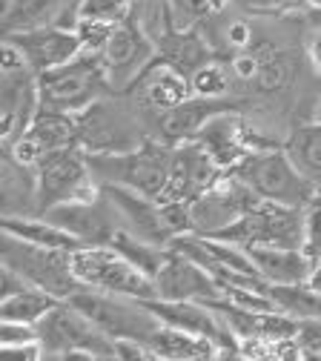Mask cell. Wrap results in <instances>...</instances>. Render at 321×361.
Returning <instances> with one entry per match:
<instances>
[{
  "label": "cell",
  "mask_w": 321,
  "mask_h": 361,
  "mask_svg": "<svg viewBox=\"0 0 321 361\" xmlns=\"http://www.w3.org/2000/svg\"><path fill=\"white\" fill-rule=\"evenodd\" d=\"M318 123H321V106H318Z\"/></svg>",
  "instance_id": "db71d44e"
},
{
  "label": "cell",
  "mask_w": 321,
  "mask_h": 361,
  "mask_svg": "<svg viewBox=\"0 0 321 361\" xmlns=\"http://www.w3.org/2000/svg\"><path fill=\"white\" fill-rule=\"evenodd\" d=\"M107 86H109V78H107L104 58L92 52H80L69 63L37 75L40 109H55L69 115L80 112L83 106L95 104Z\"/></svg>",
  "instance_id": "277c9868"
},
{
  "label": "cell",
  "mask_w": 321,
  "mask_h": 361,
  "mask_svg": "<svg viewBox=\"0 0 321 361\" xmlns=\"http://www.w3.org/2000/svg\"><path fill=\"white\" fill-rule=\"evenodd\" d=\"M172 152L175 144L144 141L121 152H86V161L92 175L101 178L104 184H121L150 198H161L172 166Z\"/></svg>",
  "instance_id": "6da1fadb"
},
{
  "label": "cell",
  "mask_w": 321,
  "mask_h": 361,
  "mask_svg": "<svg viewBox=\"0 0 321 361\" xmlns=\"http://www.w3.org/2000/svg\"><path fill=\"white\" fill-rule=\"evenodd\" d=\"M23 135L40 147L43 155H49L55 149H66V147H78V126L69 112L40 109Z\"/></svg>",
  "instance_id": "d4e9b609"
},
{
  "label": "cell",
  "mask_w": 321,
  "mask_h": 361,
  "mask_svg": "<svg viewBox=\"0 0 321 361\" xmlns=\"http://www.w3.org/2000/svg\"><path fill=\"white\" fill-rule=\"evenodd\" d=\"M109 247H115L126 261H132L141 273H147L150 279H155L161 273V267L166 261V247L155 244V241H147L141 235L129 233L126 227H118L109 238Z\"/></svg>",
  "instance_id": "484cf974"
},
{
  "label": "cell",
  "mask_w": 321,
  "mask_h": 361,
  "mask_svg": "<svg viewBox=\"0 0 321 361\" xmlns=\"http://www.w3.org/2000/svg\"><path fill=\"white\" fill-rule=\"evenodd\" d=\"M104 195L112 201V207L118 209L123 227L135 235H141L147 241H155L161 247H166L172 241V235L166 233L164 221H161V201L158 198H150L138 190H129V187H121V184H104L101 187Z\"/></svg>",
  "instance_id": "e0dca14e"
},
{
  "label": "cell",
  "mask_w": 321,
  "mask_h": 361,
  "mask_svg": "<svg viewBox=\"0 0 321 361\" xmlns=\"http://www.w3.org/2000/svg\"><path fill=\"white\" fill-rule=\"evenodd\" d=\"M0 258H4V267L15 269V273L23 276L32 287H40V290L52 293L63 301L69 295H75L78 290H83V284L72 273V252L69 250L40 247V244H32V241H23V238L4 233Z\"/></svg>",
  "instance_id": "8992f818"
},
{
  "label": "cell",
  "mask_w": 321,
  "mask_h": 361,
  "mask_svg": "<svg viewBox=\"0 0 321 361\" xmlns=\"http://www.w3.org/2000/svg\"><path fill=\"white\" fill-rule=\"evenodd\" d=\"M193 83V95L201 98H224L229 89V78L218 63H201L195 72H190Z\"/></svg>",
  "instance_id": "d6a6232c"
},
{
  "label": "cell",
  "mask_w": 321,
  "mask_h": 361,
  "mask_svg": "<svg viewBox=\"0 0 321 361\" xmlns=\"http://www.w3.org/2000/svg\"><path fill=\"white\" fill-rule=\"evenodd\" d=\"M310 61H313V69L321 75V32H315L313 35V40H310Z\"/></svg>",
  "instance_id": "7dc6e473"
},
{
  "label": "cell",
  "mask_w": 321,
  "mask_h": 361,
  "mask_svg": "<svg viewBox=\"0 0 321 361\" xmlns=\"http://www.w3.org/2000/svg\"><path fill=\"white\" fill-rule=\"evenodd\" d=\"M178 4V9H183L187 15H204V12H210L207 9V0H175Z\"/></svg>",
  "instance_id": "c3c4849f"
},
{
  "label": "cell",
  "mask_w": 321,
  "mask_h": 361,
  "mask_svg": "<svg viewBox=\"0 0 321 361\" xmlns=\"http://www.w3.org/2000/svg\"><path fill=\"white\" fill-rule=\"evenodd\" d=\"M86 152L80 147H66L43 155L35 166V207L40 212H49L61 204H95L101 201L104 190L92 180Z\"/></svg>",
  "instance_id": "3957f363"
},
{
  "label": "cell",
  "mask_w": 321,
  "mask_h": 361,
  "mask_svg": "<svg viewBox=\"0 0 321 361\" xmlns=\"http://www.w3.org/2000/svg\"><path fill=\"white\" fill-rule=\"evenodd\" d=\"M158 47H161V58L172 61L183 72H195L207 61V47L190 32H172L158 43Z\"/></svg>",
  "instance_id": "4dcf8cb0"
},
{
  "label": "cell",
  "mask_w": 321,
  "mask_h": 361,
  "mask_svg": "<svg viewBox=\"0 0 321 361\" xmlns=\"http://www.w3.org/2000/svg\"><path fill=\"white\" fill-rule=\"evenodd\" d=\"M304 284H307L310 290H315V293L321 295V261H315V264H313V269H310V273H307Z\"/></svg>",
  "instance_id": "681fc988"
},
{
  "label": "cell",
  "mask_w": 321,
  "mask_h": 361,
  "mask_svg": "<svg viewBox=\"0 0 321 361\" xmlns=\"http://www.w3.org/2000/svg\"><path fill=\"white\" fill-rule=\"evenodd\" d=\"M296 341L304 358H321V315L318 319H298Z\"/></svg>",
  "instance_id": "74e56055"
},
{
  "label": "cell",
  "mask_w": 321,
  "mask_h": 361,
  "mask_svg": "<svg viewBox=\"0 0 321 361\" xmlns=\"http://www.w3.org/2000/svg\"><path fill=\"white\" fill-rule=\"evenodd\" d=\"M238 358H272V338L264 336L238 338Z\"/></svg>",
  "instance_id": "b9f144b4"
},
{
  "label": "cell",
  "mask_w": 321,
  "mask_h": 361,
  "mask_svg": "<svg viewBox=\"0 0 321 361\" xmlns=\"http://www.w3.org/2000/svg\"><path fill=\"white\" fill-rule=\"evenodd\" d=\"M301 250L310 258L321 255V190L304 207V241H301Z\"/></svg>",
  "instance_id": "836d02e7"
},
{
  "label": "cell",
  "mask_w": 321,
  "mask_h": 361,
  "mask_svg": "<svg viewBox=\"0 0 321 361\" xmlns=\"http://www.w3.org/2000/svg\"><path fill=\"white\" fill-rule=\"evenodd\" d=\"M132 89L141 95V101L147 106H152L158 112H169L187 98H193L190 75L183 69H178L166 58H152L150 66L132 83Z\"/></svg>",
  "instance_id": "d6986e66"
},
{
  "label": "cell",
  "mask_w": 321,
  "mask_h": 361,
  "mask_svg": "<svg viewBox=\"0 0 321 361\" xmlns=\"http://www.w3.org/2000/svg\"><path fill=\"white\" fill-rule=\"evenodd\" d=\"M37 112H40L37 75L32 69L0 75V141H4V147H12L20 138Z\"/></svg>",
  "instance_id": "5bb4252c"
},
{
  "label": "cell",
  "mask_w": 321,
  "mask_h": 361,
  "mask_svg": "<svg viewBox=\"0 0 321 361\" xmlns=\"http://www.w3.org/2000/svg\"><path fill=\"white\" fill-rule=\"evenodd\" d=\"M112 215H118V209L112 207V201L107 195H101V201H95V204H61V207H52L49 212H43V218L55 221L58 227H63L75 238H80L83 247L109 244L112 233L118 230L112 224Z\"/></svg>",
  "instance_id": "ac0fdd59"
},
{
  "label": "cell",
  "mask_w": 321,
  "mask_h": 361,
  "mask_svg": "<svg viewBox=\"0 0 321 361\" xmlns=\"http://www.w3.org/2000/svg\"><path fill=\"white\" fill-rule=\"evenodd\" d=\"M132 4H135V0H83L80 15L104 18V20L121 23V20H129V15H132Z\"/></svg>",
  "instance_id": "8d00e7d4"
},
{
  "label": "cell",
  "mask_w": 321,
  "mask_h": 361,
  "mask_svg": "<svg viewBox=\"0 0 321 361\" xmlns=\"http://www.w3.org/2000/svg\"><path fill=\"white\" fill-rule=\"evenodd\" d=\"M66 301L72 307H78L92 324L101 327L112 338L115 336H132V338L147 341L161 327V322L138 298L112 295V293L83 287L75 295H69Z\"/></svg>",
  "instance_id": "9c48e42d"
},
{
  "label": "cell",
  "mask_w": 321,
  "mask_h": 361,
  "mask_svg": "<svg viewBox=\"0 0 321 361\" xmlns=\"http://www.w3.org/2000/svg\"><path fill=\"white\" fill-rule=\"evenodd\" d=\"M258 269V276L269 284H298L307 279L315 258H310L301 247L284 244H250L244 247Z\"/></svg>",
  "instance_id": "7402d4cb"
},
{
  "label": "cell",
  "mask_w": 321,
  "mask_h": 361,
  "mask_svg": "<svg viewBox=\"0 0 321 361\" xmlns=\"http://www.w3.org/2000/svg\"><path fill=\"white\" fill-rule=\"evenodd\" d=\"M221 172L224 169L215 164V158L201 144L195 141L175 144L169 178L158 201H193L195 195H201L204 190L215 184Z\"/></svg>",
  "instance_id": "4fadbf2b"
},
{
  "label": "cell",
  "mask_w": 321,
  "mask_h": 361,
  "mask_svg": "<svg viewBox=\"0 0 321 361\" xmlns=\"http://www.w3.org/2000/svg\"><path fill=\"white\" fill-rule=\"evenodd\" d=\"M244 184L261 198L287 207H307L318 187L293 164L284 149H250L233 169Z\"/></svg>",
  "instance_id": "7a4b0ae2"
},
{
  "label": "cell",
  "mask_w": 321,
  "mask_h": 361,
  "mask_svg": "<svg viewBox=\"0 0 321 361\" xmlns=\"http://www.w3.org/2000/svg\"><path fill=\"white\" fill-rule=\"evenodd\" d=\"M195 144H201L221 169H233L253 147H250V138L244 132V121L236 115V112H224V115H215L210 123H204L195 138H190Z\"/></svg>",
  "instance_id": "44dd1931"
},
{
  "label": "cell",
  "mask_w": 321,
  "mask_h": 361,
  "mask_svg": "<svg viewBox=\"0 0 321 361\" xmlns=\"http://www.w3.org/2000/svg\"><path fill=\"white\" fill-rule=\"evenodd\" d=\"M307 6L310 9H321V0H307Z\"/></svg>",
  "instance_id": "816d5d0a"
},
{
  "label": "cell",
  "mask_w": 321,
  "mask_h": 361,
  "mask_svg": "<svg viewBox=\"0 0 321 361\" xmlns=\"http://www.w3.org/2000/svg\"><path fill=\"white\" fill-rule=\"evenodd\" d=\"M212 238L233 241V244H241V247H250V244L301 247V241H304V207L258 201L236 224H229L226 230H221Z\"/></svg>",
  "instance_id": "ba28073f"
},
{
  "label": "cell",
  "mask_w": 321,
  "mask_h": 361,
  "mask_svg": "<svg viewBox=\"0 0 321 361\" xmlns=\"http://www.w3.org/2000/svg\"><path fill=\"white\" fill-rule=\"evenodd\" d=\"M267 295L275 301L281 312L293 315V319H318L321 315V295L310 290L304 281L298 284H269Z\"/></svg>",
  "instance_id": "f546056e"
},
{
  "label": "cell",
  "mask_w": 321,
  "mask_h": 361,
  "mask_svg": "<svg viewBox=\"0 0 321 361\" xmlns=\"http://www.w3.org/2000/svg\"><path fill=\"white\" fill-rule=\"evenodd\" d=\"M155 287L161 298L172 301H215L221 298V284L207 273L204 267L190 261L187 255H181L166 247V261L161 267V273L155 276Z\"/></svg>",
  "instance_id": "2e32d148"
},
{
  "label": "cell",
  "mask_w": 321,
  "mask_h": 361,
  "mask_svg": "<svg viewBox=\"0 0 321 361\" xmlns=\"http://www.w3.org/2000/svg\"><path fill=\"white\" fill-rule=\"evenodd\" d=\"M161 324H169V327H178V330H187V333H195V336H204L210 341L218 344L221 350V358L224 355H233L238 358V338L236 333L229 330L218 312L204 304V301H172V298H144L141 301Z\"/></svg>",
  "instance_id": "8fae6325"
},
{
  "label": "cell",
  "mask_w": 321,
  "mask_h": 361,
  "mask_svg": "<svg viewBox=\"0 0 321 361\" xmlns=\"http://www.w3.org/2000/svg\"><path fill=\"white\" fill-rule=\"evenodd\" d=\"M72 273L83 287L126 295V298H155L158 287L155 279L141 273L132 261H126L115 247L109 244H89L72 252Z\"/></svg>",
  "instance_id": "5b68a950"
},
{
  "label": "cell",
  "mask_w": 321,
  "mask_h": 361,
  "mask_svg": "<svg viewBox=\"0 0 321 361\" xmlns=\"http://www.w3.org/2000/svg\"><path fill=\"white\" fill-rule=\"evenodd\" d=\"M40 358H46L40 341L15 344V347H0V361H40Z\"/></svg>",
  "instance_id": "60d3db41"
},
{
  "label": "cell",
  "mask_w": 321,
  "mask_h": 361,
  "mask_svg": "<svg viewBox=\"0 0 321 361\" xmlns=\"http://www.w3.org/2000/svg\"><path fill=\"white\" fill-rule=\"evenodd\" d=\"M150 350L155 353V358L161 361H212L221 358V350L215 341L187 333V330H178L169 324H161L150 338H147Z\"/></svg>",
  "instance_id": "603a6c76"
},
{
  "label": "cell",
  "mask_w": 321,
  "mask_h": 361,
  "mask_svg": "<svg viewBox=\"0 0 321 361\" xmlns=\"http://www.w3.org/2000/svg\"><path fill=\"white\" fill-rule=\"evenodd\" d=\"M255 83L261 92H279V89H284L290 83V63L279 55H272L269 61H261Z\"/></svg>",
  "instance_id": "d590c367"
},
{
  "label": "cell",
  "mask_w": 321,
  "mask_h": 361,
  "mask_svg": "<svg viewBox=\"0 0 321 361\" xmlns=\"http://www.w3.org/2000/svg\"><path fill=\"white\" fill-rule=\"evenodd\" d=\"M161 221L172 238L183 235V233H195L190 201H161Z\"/></svg>",
  "instance_id": "e575fe53"
},
{
  "label": "cell",
  "mask_w": 321,
  "mask_h": 361,
  "mask_svg": "<svg viewBox=\"0 0 321 361\" xmlns=\"http://www.w3.org/2000/svg\"><path fill=\"white\" fill-rule=\"evenodd\" d=\"M226 4L229 0H207V9L210 12H221V9H226Z\"/></svg>",
  "instance_id": "f907efd6"
},
{
  "label": "cell",
  "mask_w": 321,
  "mask_h": 361,
  "mask_svg": "<svg viewBox=\"0 0 321 361\" xmlns=\"http://www.w3.org/2000/svg\"><path fill=\"white\" fill-rule=\"evenodd\" d=\"M284 152L321 190V123H304L293 129V135L284 144Z\"/></svg>",
  "instance_id": "83f0119b"
},
{
  "label": "cell",
  "mask_w": 321,
  "mask_h": 361,
  "mask_svg": "<svg viewBox=\"0 0 321 361\" xmlns=\"http://www.w3.org/2000/svg\"><path fill=\"white\" fill-rule=\"evenodd\" d=\"M244 4L253 9V12H275V15H281V12H298L307 6V0H244Z\"/></svg>",
  "instance_id": "7bdbcfd3"
},
{
  "label": "cell",
  "mask_w": 321,
  "mask_h": 361,
  "mask_svg": "<svg viewBox=\"0 0 321 361\" xmlns=\"http://www.w3.org/2000/svg\"><path fill=\"white\" fill-rule=\"evenodd\" d=\"M0 230L15 235V238H23V241H32V244H40V247H52V250H80V238H75L69 230L58 227L55 221L49 218H15V215H4L0 221Z\"/></svg>",
  "instance_id": "cb8c5ba5"
},
{
  "label": "cell",
  "mask_w": 321,
  "mask_h": 361,
  "mask_svg": "<svg viewBox=\"0 0 321 361\" xmlns=\"http://www.w3.org/2000/svg\"><path fill=\"white\" fill-rule=\"evenodd\" d=\"M226 40L233 43L236 49H244V47H250V40H253V29H250V23H244V20L229 23V29H226Z\"/></svg>",
  "instance_id": "bcb514c9"
},
{
  "label": "cell",
  "mask_w": 321,
  "mask_h": 361,
  "mask_svg": "<svg viewBox=\"0 0 321 361\" xmlns=\"http://www.w3.org/2000/svg\"><path fill=\"white\" fill-rule=\"evenodd\" d=\"M112 29H115L112 20L89 18V15H80L78 23H75V32H78V37H80L83 52H92V55H101V52L107 49V43H109V37H112Z\"/></svg>",
  "instance_id": "1f68e13d"
},
{
  "label": "cell",
  "mask_w": 321,
  "mask_h": 361,
  "mask_svg": "<svg viewBox=\"0 0 321 361\" xmlns=\"http://www.w3.org/2000/svg\"><path fill=\"white\" fill-rule=\"evenodd\" d=\"M272 358H275V361H301L304 353H301L296 336H287V338L272 341Z\"/></svg>",
  "instance_id": "ee69618b"
},
{
  "label": "cell",
  "mask_w": 321,
  "mask_h": 361,
  "mask_svg": "<svg viewBox=\"0 0 321 361\" xmlns=\"http://www.w3.org/2000/svg\"><path fill=\"white\" fill-rule=\"evenodd\" d=\"M66 0H12L4 9V32H23V29H37L49 26V20L58 15V9Z\"/></svg>",
  "instance_id": "f1b7e54d"
},
{
  "label": "cell",
  "mask_w": 321,
  "mask_h": 361,
  "mask_svg": "<svg viewBox=\"0 0 321 361\" xmlns=\"http://www.w3.org/2000/svg\"><path fill=\"white\" fill-rule=\"evenodd\" d=\"M224 112H238L236 101H226V98H201V95H193L183 104H178L175 109L169 112H161V121H158V129H161V138L166 144H183L195 138V132L210 123L215 115H224Z\"/></svg>",
  "instance_id": "ffe728a7"
},
{
  "label": "cell",
  "mask_w": 321,
  "mask_h": 361,
  "mask_svg": "<svg viewBox=\"0 0 321 361\" xmlns=\"http://www.w3.org/2000/svg\"><path fill=\"white\" fill-rule=\"evenodd\" d=\"M29 341H40L35 324L0 322V347H15V344H29Z\"/></svg>",
  "instance_id": "ab89813d"
},
{
  "label": "cell",
  "mask_w": 321,
  "mask_h": 361,
  "mask_svg": "<svg viewBox=\"0 0 321 361\" xmlns=\"http://www.w3.org/2000/svg\"><path fill=\"white\" fill-rule=\"evenodd\" d=\"M43 353L52 358H63L66 353H92L95 358H115L112 336L92 324L86 315L69 301H58L43 319L35 324Z\"/></svg>",
  "instance_id": "52a82bcc"
},
{
  "label": "cell",
  "mask_w": 321,
  "mask_h": 361,
  "mask_svg": "<svg viewBox=\"0 0 321 361\" xmlns=\"http://www.w3.org/2000/svg\"><path fill=\"white\" fill-rule=\"evenodd\" d=\"M58 301V295L46 293L40 287H26L15 295L0 298V322H20V324H37L46 312H49Z\"/></svg>",
  "instance_id": "4316f807"
},
{
  "label": "cell",
  "mask_w": 321,
  "mask_h": 361,
  "mask_svg": "<svg viewBox=\"0 0 321 361\" xmlns=\"http://www.w3.org/2000/svg\"><path fill=\"white\" fill-rule=\"evenodd\" d=\"M258 201L261 198L236 172L224 169L210 190H204L201 195H195L190 201L193 227L201 235H218L221 230L229 227V224H236L247 209H253Z\"/></svg>",
  "instance_id": "30bf717a"
},
{
  "label": "cell",
  "mask_w": 321,
  "mask_h": 361,
  "mask_svg": "<svg viewBox=\"0 0 321 361\" xmlns=\"http://www.w3.org/2000/svg\"><path fill=\"white\" fill-rule=\"evenodd\" d=\"M9 4H12V0H4V9H6V6H9Z\"/></svg>",
  "instance_id": "f5cc1de1"
},
{
  "label": "cell",
  "mask_w": 321,
  "mask_h": 361,
  "mask_svg": "<svg viewBox=\"0 0 321 361\" xmlns=\"http://www.w3.org/2000/svg\"><path fill=\"white\" fill-rule=\"evenodd\" d=\"M15 47L26 55L29 66L35 75L55 69L69 63L72 58H78L83 52L80 37L75 29H58V26H37V29H23V32H12L6 35Z\"/></svg>",
  "instance_id": "9a60e30c"
},
{
  "label": "cell",
  "mask_w": 321,
  "mask_h": 361,
  "mask_svg": "<svg viewBox=\"0 0 321 361\" xmlns=\"http://www.w3.org/2000/svg\"><path fill=\"white\" fill-rule=\"evenodd\" d=\"M155 52V43L147 37V32L138 26L132 18L115 23L112 37L107 43V49L101 52L104 66H107V78L112 89H126L138 80Z\"/></svg>",
  "instance_id": "7c38bea8"
},
{
  "label": "cell",
  "mask_w": 321,
  "mask_h": 361,
  "mask_svg": "<svg viewBox=\"0 0 321 361\" xmlns=\"http://www.w3.org/2000/svg\"><path fill=\"white\" fill-rule=\"evenodd\" d=\"M112 344H115V358H121V361H158L155 353L150 350V344L141 338L115 336Z\"/></svg>",
  "instance_id": "f35d334b"
},
{
  "label": "cell",
  "mask_w": 321,
  "mask_h": 361,
  "mask_svg": "<svg viewBox=\"0 0 321 361\" xmlns=\"http://www.w3.org/2000/svg\"><path fill=\"white\" fill-rule=\"evenodd\" d=\"M258 69H261V58L258 55H238L233 61V72L241 78V80H255L258 78Z\"/></svg>",
  "instance_id": "f6af8a7d"
}]
</instances>
